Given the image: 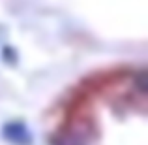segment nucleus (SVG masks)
<instances>
[{
	"instance_id": "obj_2",
	"label": "nucleus",
	"mask_w": 148,
	"mask_h": 145,
	"mask_svg": "<svg viewBox=\"0 0 148 145\" xmlns=\"http://www.w3.org/2000/svg\"><path fill=\"white\" fill-rule=\"evenodd\" d=\"M58 145H84V142L75 134H68V136H62Z\"/></svg>"
},
{
	"instance_id": "obj_1",
	"label": "nucleus",
	"mask_w": 148,
	"mask_h": 145,
	"mask_svg": "<svg viewBox=\"0 0 148 145\" xmlns=\"http://www.w3.org/2000/svg\"><path fill=\"white\" fill-rule=\"evenodd\" d=\"M4 134H6V138H10L11 142H15V143L25 145V143L30 142V136H28V132H26V128L23 126V124H8Z\"/></svg>"
}]
</instances>
